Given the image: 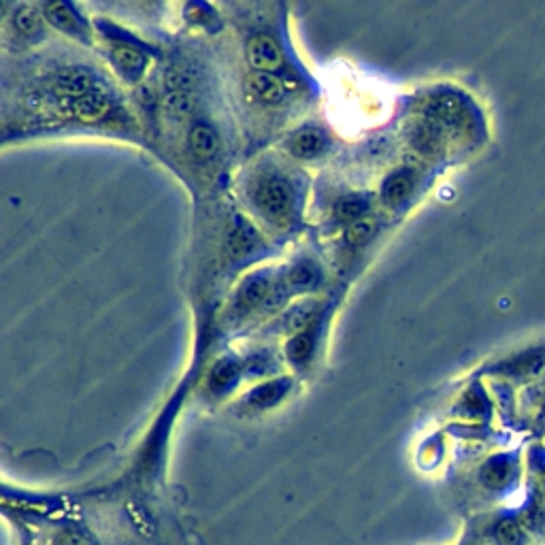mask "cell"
<instances>
[{
    "mask_svg": "<svg viewBox=\"0 0 545 545\" xmlns=\"http://www.w3.org/2000/svg\"><path fill=\"white\" fill-rule=\"evenodd\" d=\"M311 350H313V337L309 332H298L290 339L287 343V356L292 362L300 365L305 360H309L311 356Z\"/></svg>",
    "mask_w": 545,
    "mask_h": 545,
    "instance_id": "obj_19",
    "label": "cell"
},
{
    "mask_svg": "<svg viewBox=\"0 0 545 545\" xmlns=\"http://www.w3.org/2000/svg\"><path fill=\"white\" fill-rule=\"evenodd\" d=\"M94 86H96V79H94V75H92L88 68H73V71L64 73V75L60 77V81H58V88H60L64 94L75 96V98L94 92V90H92Z\"/></svg>",
    "mask_w": 545,
    "mask_h": 545,
    "instance_id": "obj_5",
    "label": "cell"
},
{
    "mask_svg": "<svg viewBox=\"0 0 545 545\" xmlns=\"http://www.w3.org/2000/svg\"><path fill=\"white\" fill-rule=\"evenodd\" d=\"M494 539H496V544L499 545H524L526 535H524V529H522L516 520L507 518V520H501V522L496 524V529H494Z\"/></svg>",
    "mask_w": 545,
    "mask_h": 545,
    "instance_id": "obj_14",
    "label": "cell"
},
{
    "mask_svg": "<svg viewBox=\"0 0 545 545\" xmlns=\"http://www.w3.org/2000/svg\"><path fill=\"white\" fill-rule=\"evenodd\" d=\"M279 394H281V388H279L277 384H269V386H265V388L256 390V392H254V397H252V401H254V403L269 405V403H272Z\"/></svg>",
    "mask_w": 545,
    "mask_h": 545,
    "instance_id": "obj_25",
    "label": "cell"
},
{
    "mask_svg": "<svg viewBox=\"0 0 545 545\" xmlns=\"http://www.w3.org/2000/svg\"><path fill=\"white\" fill-rule=\"evenodd\" d=\"M235 375H237V367L233 362H220L211 375V384L213 388H226L235 380Z\"/></svg>",
    "mask_w": 545,
    "mask_h": 545,
    "instance_id": "obj_24",
    "label": "cell"
},
{
    "mask_svg": "<svg viewBox=\"0 0 545 545\" xmlns=\"http://www.w3.org/2000/svg\"><path fill=\"white\" fill-rule=\"evenodd\" d=\"M315 315V305L313 302H302L290 309V313L285 315V328L294 335L302 332V328L313 320Z\"/></svg>",
    "mask_w": 545,
    "mask_h": 545,
    "instance_id": "obj_16",
    "label": "cell"
},
{
    "mask_svg": "<svg viewBox=\"0 0 545 545\" xmlns=\"http://www.w3.org/2000/svg\"><path fill=\"white\" fill-rule=\"evenodd\" d=\"M256 245V233L250 224L243 220H235V224L228 230V250L233 256H243L252 252Z\"/></svg>",
    "mask_w": 545,
    "mask_h": 545,
    "instance_id": "obj_8",
    "label": "cell"
},
{
    "mask_svg": "<svg viewBox=\"0 0 545 545\" xmlns=\"http://www.w3.org/2000/svg\"><path fill=\"white\" fill-rule=\"evenodd\" d=\"M190 147L194 151L196 158L200 160H209L215 156L218 151V135L213 133V128H209L207 124H198L192 128L190 133Z\"/></svg>",
    "mask_w": 545,
    "mask_h": 545,
    "instance_id": "obj_10",
    "label": "cell"
},
{
    "mask_svg": "<svg viewBox=\"0 0 545 545\" xmlns=\"http://www.w3.org/2000/svg\"><path fill=\"white\" fill-rule=\"evenodd\" d=\"M256 198L260 209L272 218V220H281L290 213L292 207V190L287 185V181L279 179V177H269L263 179L258 183L256 190Z\"/></svg>",
    "mask_w": 545,
    "mask_h": 545,
    "instance_id": "obj_1",
    "label": "cell"
},
{
    "mask_svg": "<svg viewBox=\"0 0 545 545\" xmlns=\"http://www.w3.org/2000/svg\"><path fill=\"white\" fill-rule=\"evenodd\" d=\"M15 26L24 32V34H34L41 28V15L36 9L32 6H21L15 13Z\"/></svg>",
    "mask_w": 545,
    "mask_h": 545,
    "instance_id": "obj_23",
    "label": "cell"
},
{
    "mask_svg": "<svg viewBox=\"0 0 545 545\" xmlns=\"http://www.w3.org/2000/svg\"><path fill=\"white\" fill-rule=\"evenodd\" d=\"M60 545H83L81 541H77V539H73V537H66L64 539V544H60Z\"/></svg>",
    "mask_w": 545,
    "mask_h": 545,
    "instance_id": "obj_26",
    "label": "cell"
},
{
    "mask_svg": "<svg viewBox=\"0 0 545 545\" xmlns=\"http://www.w3.org/2000/svg\"><path fill=\"white\" fill-rule=\"evenodd\" d=\"M365 211H367V203L358 196H347V198L339 200L337 207H335L337 220L339 222H350V224L358 222Z\"/></svg>",
    "mask_w": 545,
    "mask_h": 545,
    "instance_id": "obj_17",
    "label": "cell"
},
{
    "mask_svg": "<svg viewBox=\"0 0 545 545\" xmlns=\"http://www.w3.org/2000/svg\"><path fill=\"white\" fill-rule=\"evenodd\" d=\"M111 103L109 98L103 94V92H90L86 96H79L75 98V103L71 105V113L77 118V120H83V122H98L107 116Z\"/></svg>",
    "mask_w": 545,
    "mask_h": 545,
    "instance_id": "obj_3",
    "label": "cell"
},
{
    "mask_svg": "<svg viewBox=\"0 0 545 545\" xmlns=\"http://www.w3.org/2000/svg\"><path fill=\"white\" fill-rule=\"evenodd\" d=\"M111 56H113V62H116L124 73L135 75V73H141V71L145 68V56H143L138 49L131 47V45H116L113 51H111Z\"/></svg>",
    "mask_w": 545,
    "mask_h": 545,
    "instance_id": "obj_12",
    "label": "cell"
},
{
    "mask_svg": "<svg viewBox=\"0 0 545 545\" xmlns=\"http://www.w3.org/2000/svg\"><path fill=\"white\" fill-rule=\"evenodd\" d=\"M190 111H192V103H190L188 94H183V92H173V94L168 96V101H166V113H168V118H173L175 122H179V120L188 118Z\"/></svg>",
    "mask_w": 545,
    "mask_h": 545,
    "instance_id": "obj_22",
    "label": "cell"
},
{
    "mask_svg": "<svg viewBox=\"0 0 545 545\" xmlns=\"http://www.w3.org/2000/svg\"><path fill=\"white\" fill-rule=\"evenodd\" d=\"M375 233V222L373 220H358L354 224H350L347 233H345V239L350 245L358 248V245H365Z\"/></svg>",
    "mask_w": 545,
    "mask_h": 545,
    "instance_id": "obj_20",
    "label": "cell"
},
{
    "mask_svg": "<svg viewBox=\"0 0 545 545\" xmlns=\"http://www.w3.org/2000/svg\"><path fill=\"white\" fill-rule=\"evenodd\" d=\"M411 143L422 153H434L441 145V126L430 118L419 120L411 126Z\"/></svg>",
    "mask_w": 545,
    "mask_h": 545,
    "instance_id": "obj_4",
    "label": "cell"
},
{
    "mask_svg": "<svg viewBox=\"0 0 545 545\" xmlns=\"http://www.w3.org/2000/svg\"><path fill=\"white\" fill-rule=\"evenodd\" d=\"M514 475V467L509 458L496 456L490 458L484 467H482V479L488 488H503Z\"/></svg>",
    "mask_w": 545,
    "mask_h": 545,
    "instance_id": "obj_9",
    "label": "cell"
},
{
    "mask_svg": "<svg viewBox=\"0 0 545 545\" xmlns=\"http://www.w3.org/2000/svg\"><path fill=\"white\" fill-rule=\"evenodd\" d=\"M411 183H413L411 173L405 170V168L392 173V175L384 181V185H382V198H384V203L392 207V205H399L401 200H405V196H407L409 190H411Z\"/></svg>",
    "mask_w": 545,
    "mask_h": 545,
    "instance_id": "obj_7",
    "label": "cell"
},
{
    "mask_svg": "<svg viewBox=\"0 0 545 545\" xmlns=\"http://www.w3.org/2000/svg\"><path fill=\"white\" fill-rule=\"evenodd\" d=\"M271 287V281H269L267 277H252V279L243 285V290H241V300H243L248 307H254V305L263 302V300L269 296Z\"/></svg>",
    "mask_w": 545,
    "mask_h": 545,
    "instance_id": "obj_15",
    "label": "cell"
},
{
    "mask_svg": "<svg viewBox=\"0 0 545 545\" xmlns=\"http://www.w3.org/2000/svg\"><path fill=\"white\" fill-rule=\"evenodd\" d=\"M290 287L294 290H309L317 283V269L311 263H298L287 277Z\"/></svg>",
    "mask_w": 545,
    "mask_h": 545,
    "instance_id": "obj_18",
    "label": "cell"
},
{
    "mask_svg": "<svg viewBox=\"0 0 545 545\" xmlns=\"http://www.w3.org/2000/svg\"><path fill=\"white\" fill-rule=\"evenodd\" d=\"M248 62L252 68L260 73H269L281 64V49L275 43V39L267 34H256L248 41Z\"/></svg>",
    "mask_w": 545,
    "mask_h": 545,
    "instance_id": "obj_2",
    "label": "cell"
},
{
    "mask_svg": "<svg viewBox=\"0 0 545 545\" xmlns=\"http://www.w3.org/2000/svg\"><path fill=\"white\" fill-rule=\"evenodd\" d=\"M45 13H47V19L64 30H73L75 28V17L71 13V9L62 2H54V4H47L45 6Z\"/></svg>",
    "mask_w": 545,
    "mask_h": 545,
    "instance_id": "obj_21",
    "label": "cell"
},
{
    "mask_svg": "<svg viewBox=\"0 0 545 545\" xmlns=\"http://www.w3.org/2000/svg\"><path fill=\"white\" fill-rule=\"evenodd\" d=\"M458 113H460V103H458L456 98H452V96H439V98H434V101L428 105V116H426V118H430L432 122H437V124L441 126V124L454 122V120L458 118Z\"/></svg>",
    "mask_w": 545,
    "mask_h": 545,
    "instance_id": "obj_11",
    "label": "cell"
},
{
    "mask_svg": "<svg viewBox=\"0 0 545 545\" xmlns=\"http://www.w3.org/2000/svg\"><path fill=\"white\" fill-rule=\"evenodd\" d=\"M248 86H250V90L258 96V98H263V101H267V103H279L281 98H283V86H281V81L271 75V73H260V71H254L250 77H248Z\"/></svg>",
    "mask_w": 545,
    "mask_h": 545,
    "instance_id": "obj_6",
    "label": "cell"
},
{
    "mask_svg": "<svg viewBox=\"0 0 545 545\" xmlns=\"http://www.w3.org/2000/svg\"><path fill=\"white\" fill-rule=\"evenodd\" d=\"M322 145H324V135L320 131H315V128H307V131H302V133H298V135L294 136L292 151L296 156L309 158V156L320 153Z\"/></svg>",
    "mask_w": 545,
    "mask_h": 545,
    "instance_id": "obj_13",
    "label": "cell"
}]
</instances>
